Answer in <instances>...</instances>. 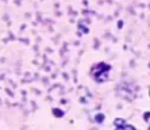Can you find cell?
Returning a JSON list of instances; mask_svg holds the SVG:
<instances>
[{
	"mask_svg": "<svg viewBox=\"0 0 150 130\" xmlns=\"http://www.w3.org/2000/svg\"><path fill=\"white\" fill-rule=\"evenodd\" d=\"M111 70V67L107 65L105 63H99L96 65H93L91 69V76L93 77L95 81L98 83H104L108 80V73Z\"/></svg>",
	"mask_w": 150,
	"mask_h": 130,
	"instance_id": "obj_1",
	"label": "cell"
},
{
	"mask_svg": "<svg viewBox=\"0 0 150 130\" xmlns=\"http://www.w3.org/2000/svg\"><path fill=\"white\" fill-rule=\"evenodd\" d=\"M115 130H135V127L133 126V125H123V126H119V127H116Z\"/></svg>",
	"mask_w": 150,
	"mask_h": 130,
	"instance_id": "obj_2",
	"label": "cell"
},
{
	"mask_svg": "<svg viewBox=\"0 0 150 130\" xmlns=\"http://www.w3.org/2000/svg\"><path fill=\"white\" fill-rule=\"evenodd\" d=\"M114 125H115L116 127H119V126H123V125H126V121L123 119V118H116V119L114 121Z\"/></svg>",
	"mask_w": 150,
	"mask_h": 130,
	"instance_id": "obj_3",
	"label": "cell"
},
{
	"mask_svg": "<svg viewBox=\"0 0 150 130\" xmlns=\"http://www.w3.org/2000/svg\"><path fill=\"white\" fill-rule=\"evenodd\" d=\"M53 114L56 117H62L64 115V111H61L59 109H56V110H53Z\"/></svg>",
	"mask_w": 150,
	"mask_h": 130,
	"instance_id": "obj_4",
	"label": "cell"
},
{
	"mask_svg": "<svg viewBox=\"0 0 150 130\" xmlns=\"http://www.w3.org/2000/svg\"><path fill=\"white\" fill-rule=\"evenodd\" d=\"M95 119H96V122H98V123H101V122H103V119H104V115H103V114H99V115H96V118H95Z\"/></svg>",
	"mask_w": 150,
	"mask_h": 130,
	"instance_id": "obj_5",
	"label": "cell"
},
{
	"mask_svg": "<svg viewBox=\"0 0 150 130\" xmlns=\"http://www.w3.org/2000/svg\"><path fill=\"white\" fill-rule=\"evenodd\" d=\"M149 95H150V91H149Z\"/></svg>",
	"mask_w": 150,
	"mask_h": 130,
	"instance_id": "obj_6",
	"label": "cell"
}]
</instances>
